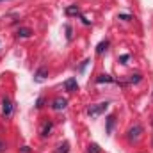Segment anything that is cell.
Wrapping results in <instances>:
<instances>
[{"label":"cell","instance_id":"6da1fadb","mask_svg":"<svg viewBox=\"0 0 153 153\" xmlns=\"http://www.w3.org/2000/svg\"><path fill=\"white\" fill-rule=\"evenodd\" d=\"M107 109H109V102H102V103H96V105H89L87 107V114L91 117H96L102 112H105Z\"/></svg>","mask_w":153,"mask_h":153},{"label":"cell","instance_id":"7a4b0ae2","mask_svg":"<svg viewBox=\"0 0 153 153\" xmlns=\"http://www.w3.org/2000/svg\"><path fill=\"white\" fill-rule=\"evenodd\" d=\"M141 134H143V126H141V125H134V126L126 132V139H128L130 143H135V141L141 139Z\"/></svg>","mask_w":153,"mask_h":153},{"label":"cell","instance_id":"3957f363","mask_svg":"<svg viewBox=\"0 0 153 153\" xmlns=\"http://www.w3.org/2000/svg\"><path fill=\"white\" fill-rule=\"evenodd\" d=\"M2 114H4V117H11L13 116V102L7 96L2 98Z\"/></svg>","mask_w":153,"mask_h":153},{"label":"cell","instance_id":"277c9868","mask_svg":"<svg viewBox=\"0 0 153 153\" xmlns=\"http://www.w3.org/2000/svg\"><path fill=\"white\" fill-rule=\"evenodd\" d=\"M66 105H68V100L59 96V98H55V100H53V103H52V109L59 112V111H64V109H66Z\"/></svg>","mask_w":153,"mask_h":153},{"label":"cell","instance_id":"5b68a950","mask_svg":"<svg viewBox=\"0 0 153 153\" xmlns=\"http://www.w3.org/2000/svg\"><path fill=\"white\" fill-rule=\"evenodd\" d=\"M114 125H116V116L114 114H109V116H107V119H105V132H107V135H111V134H112Z\"/></svg>","mask_w":153,"mask_h":153},{"label":"cell","instance_id":"8992f818","mask_svg":"<svg viewBox=\"0 0 153 153\" xmlns=\"http://www.w3.org/2000/svg\"><path fill=\"white\" fill-rule=\"evenodd\" d=\"M64 89H66L68 93H75L76 89H78V84H76V78H68V80L64 82Z\"/></svg>","mask_w":153,"mask_h":153},{"label":"cell","instance_id":"52a82bcc","mask_svg":"<svg viewBox=\"0 0 153 153\" xmlns=\"http://www.w3.org/2000/svg\"><path fill=\"white\" fill-rule=\"evenodd\" d=\"M46 76H48V70H46L45 66H41V68H38V71L34 73V80H36V82H43Z\"/></svg>","mask_w":153,"mask_h":153},{"label":"cell","instance_id":"ba28073f","mask_svg":"<svg viewBox=\"0 0 153 153\" xmlns=\"http://www.w3.org/2000/svg\"><path fill=\"white\" fill-rule=\"evenodd\" d=\"M52 128H53V123H52V121H46V123L43 125V128H41V137H43V139L48 137L50 132H52Z\"/></svg>","mask_w":153,"mask_h":153},{"label":"cell","instance_id":"9c48e42d","mask_svg":"<svg viewBox=\"0 0 153 153\" xmlns=\"http://www.w3.org/2000/svg\"><path fill=\"white\" fill-rule=\"evenodd\" d=\"M16 36H18V38H30V36H32V30H30L29 27H20L18 32H16Z\"/></svg>","mask_w":153,"mask_h":153},{"label":"cell","instance_id":"30bf717a","mask_svg":"<svg viewBox=\"0 0 153 153\" xmlns=\"http://www.w3.org/2000/svg\"><path fill=\"white\" fill-rule=\"evenodd\" d=\"M66 14L68 16H80V9H78V5H70V7H66Z\"/></svg>","mask_w":153,"mask_h":153},{"label":"cell","instance_id":"8fae6325","mask_svg":"<svg viewBox=\"0 0 153 153\" xmlns=\"http://www.w3.org/2000/svg\"><path fill=\"white\" fill-rule=\"evenodd\" d=\"M141 80H143L141 73H134V75H130V76H128V80H126V85H128V84H139Z\"/></svg>","mask_w":153,"mask_h":153},{"label":"cell","instance_id":"7c38bea8","mask_svg":"<svg viewBox=\"0 0 153 153\" xmlns=\"http://www.w3.org/2000/svg\"><path fill=\"white\" fill-rule=\"evenodd\" d=\"M103 82H105V84H111V82H116V80L111 75H100L96 78V84H103Z\"/></svg>","mask_w":153,"mask_h":153},{"label":"cell","instance_id":"4fadbf2b","mask_svg":"<svg viewBox=\"0 0 153 153\" xmlns=\"http://www.w3.org/2000/svg\"><path fill=\"white\" fill-rule=\"evenodd\" d=\"M107 46H109V41L105 39V41H102V43H98V46H96V53L98 55H102L105 50H107Z\"/></svg>","mask_w":153,"mask_h":153},{"label":"cell","instance_id":"5bb4252c","mask_svg":"<svg viewBox=\"0 0 153 153\" xmlns=\"http://www.w3.org/2000/svg\"><path fill=\"white\" fill-rule=\"evenodd\" d=\"M68 152H70V143H62L57 150V153H68Z\"/></svg>","mask_w":153,"mask_h":153},{"label":"cell","instance_id":"9a60e30c","mask_svg":"<svg viewBox=\"0 0 153 153\" xmlns=\"http://www.w3.org/2000/svg\"><path fill=\"white\" fill-rule=\"evenodd\" d=\"M87 153H100V146H98L96 143L89 144V148H87Z\"/></svg>","mask_w":153,"mask_h":153},{"label":"cell","instance_id":"2e32d148","mask_svg":"<svg viewBox=\"0 0 153 153\" xmlns=\"http://www.w3.org/2000/svg\"><path fill=\"white\" fill-rule=\"evenodd\" d=\"M128 59H130V55H128V53L119 55V62H121V64H126V61H128Z\"/></svg>","mask_w":153,"mask_h":153},{"label":"cell","instance_id":"e0dca14e","mask_svg":"<svg viewBox=\"0 0 153 153\" xmlns=\"http://www.w3.org/2000/svg\"><path fill=\"white\" fill-rule=\"evenodd\" d=\"M43 105H45V98L41 96V98L36 100V109H43Z\"/></svg>","mask_w":153,"mask_h":153},{"label":"cell","instance_id":"ac0fdd59","mask_svg":"<svg viewBox=\"0 0 153 153\" xmlns=\"http://www.w3.org/2000/svg\"><path fill=\"white\" fill-rule=\"evenodd\" d=\"M117 18H119V20H125V22H130V20H132V16H130V14H125V13H121Z\"/></svg>","mask_w":153,"mask_h":153},{"label":"cell","instance_id":"d6986e66","mask_svg":"<svg viewBox=\"0 0 153 153\" xmlns=\"http://www.w3.org/2000/svg\"><path fill=\"white\" fill-rule=\"evenodd\" d=\"M66 39H68V41L71 39V27H70V25H66Z\"/></svg>","mask_w":153,"mask_h":153},{"label":"cell","instance_id":"ffe728a7","mask_svg":"<svg viewBox=\"0 0 153 153\" xmlns=\"http://www.w3.org/2000/svg\"><path fill=\"white\" fill-rule=\"evenodd\" d=\"M4 148H5V143H4V141H0V152H2Z\"/></svg>","mask_w":153,"mask_h":153},{"label":"cell","instance_id":"44dd1931","mask_svg":"<svg viewBox=\"0 0 153 153\" xmlns=\"http://www.w3.org/2000/svg\"><path fill=\"white\" fill-rule=\"evenodd\" d=\"M0 2H4V0H0Z\"/></svg>","mask_w":153,"mask_h":153}]
</instances>
